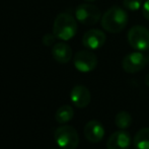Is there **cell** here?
Wrapping results in <instances>:
<instances>
[{"label": "cell", "mask_w": 149, "mask_h": 149, "mask_svg": "<svg viewBox=\"0 0 149 149\" xmlns=\"http://www.w3.org/2000/svg\"><path fill=\"white\" fill-rule=\"evenodd\" d=\"M132 123H133V118L126 111H121L115 117V124L121 130H126L130 128Z\"/></svg>", "instance_id": "obj_15"}, {"label": "cell", "mask_w": 149, "mask_h": 149, "mask_svg": "<svg viewBox=\"0 0 149 149\" xmlns=\"http://www.w3.org/2000/svg\"><path fill=\"white\" fill-rule=\"evenodd\" d=\"M145 84L149 87V73L145 76Z\"/></svg>", "instance_id": "obj_19"}, {"label": "cell", "mask_w": 149, "mask_h": 149, "mask_svg": "<svg viewBox=\"0 0 149 149\" xmlns=\"http://www.w3.org/2000/svg\"><path fill=\"white\" fill-rule=\"evenodd\" d=\"M74 66L79 72L87 73L94 70L97 66V58L95 54L88 50H82L75 54L73 59Z\"/></svg>", "instance_id": "obj_7"}, {"label": "cell", "mask_w": 149, "mask_h": 149, "mask_svg": "<svg viewBox=\"0 0 149 149\" xmlns=\"http://www.w3.org/2000/svg\"><path fill=\"white\" fill-rule=\"evenodd\" d=\"M133 145L135 149H149V128H142L135 134Z\"/></svg>", "instance_id": "obj_13"}, {"label": "cell", "mask_w": 149, "mask_h": 149, "mask_svg": "<svg viewBox=\"0 0 149 149\" xmlns=\"http://www.w3.org/2000/svg\"><path fill=\"white\" fill-rule=\"evenodd\" d=\"M107 40L106 33L97 29H91L84 33L82 44L88 50H97L104 45Z\"/></svg>", "instance_id": "obj_8"}, {"label": "cell", "mask_w": 149, "mask_h": 149, "mask_svg": "<svg viewBox=\"0 0 149 149\" xmlns=\"http://www.w3.org/2000/svg\"><path fill=\"white\" fill-rule=\"evenodd\" d=\"M147 62V56H145L140 51L133 52L124 57L123 61H122V68L124 69L125 72L133 74V73L141 71L146 66Z\"/></svg>", "instance_id": "obj_6"}, {"label": "cell", "mask_w": 149, "mask_h": 149, "mask_svg": "<svg viewBox=\"0 0 149 149\" xmlns=\"http://www.w3.org/2000/svg\"><path fill=\"white\" fill-rule=\"evenodd\" d=\"M83 133H84V137L90 143H98L102 140L106 131L100 122L96 120H91L87 122L86 125L84 126Z\"/></svg>", "instance_id": "obj_11"}, {"label": "cell", "mask_w": 149, "mask_h": 149, "mask_svg": "<svg viewBox=\"0 0 149 149\" xmlns=\"http://www.w3.org/2000/svg\"><path fill=\"white\" fill-rule=\"evenodd\" d=\"M129 45L137 51L149 50V31L142 26H134L128 33Z\"/></svg>", "instance_id": "obj_4"}, {"label": "cell", "mask_w": 149, "mask_h": 149, "mask_svg": "<svg viewBox=\"0 0 149 149\" xmlns=\"http://www.w3.org/2000/svg\"><path fill=\"white\" fill-rule=\"evenodd\" d=\"M123 5L126 9L137 11L142 5V0H123Z\"/></svg>", "instance_id": "obj_16"}, {"label": "cell", "mask_w": 149, "mask_h": 149, "mask_svg": "<svg viewBox=\"0 0 149 149\" xmlns=\"http://www.w3.org/2000/svg\"><path fill=\"white\" fill-rule=\"evenodd\" d=\"M55 40H56V37L54 33H47L43 37V44L45 46H51L55 43Z\"/></svg>", "instance_id": "obj_17"}, {"label": "cell", "mask_w": 149, "mask_h": 149, "mask_svg": "<svg viewBox=\"0 0 149 149\" xmlns=\"http://www.w3.org/2000/svg\"><path fill=\"white\" fill-rule=\"evenodd\" d=\"M85 1H87V2H92V1H95V0H85Z\"/></svg>", "instance_id": "obj_20"}, {"label": "cell", "mask_w": 149, "mask_h": 149, "mask_svg": "<svg viewBox=\"0 0 149 149\" xmlns=\"http://www.w3.org/2000/svg\"><path fill=\"white\" fill-rule=\"evenodd\" d=\"M77 33V22L72 15L60 13L54 20L53 33L61 41H69Z\"/></svg>", "instance_id": "obj_2"}, {"label": "cell", "mask_w": 149, "mask_h": 149, "mask_svg": "<svg viewBox=\"0 0 149 149\" xmlns=\"http://www.w3.org/2000/svg\"><path fill=\"white\" fill-rule=\"evenodd\" d=\"M73 117H74V111H73L72 107L68 106V104L60 107L55 114V120L59 124L68 123L73 119Z\"/></svg>", "instance_id": "obj_14"}, {"label": "cell", "mask_w": 149, "mask_h": 149, "mask_svg": "<svg viewBox=\"0 0 149 149\" xmlns=\"http://www.w3.org/2000/svg\"><path fill=\"white\" fill-rule=\"evenodd\" d=\"M75 16L76 19L84 26H93L97 24L102 17L100 10L97 6L89 3L80 4L75 10Z\"/></svg>", "instance_id": "obj_5"}, {"label": "cell", "mask_w": 149, "mask_h": 149, "mask_svg": "<svg viewBox=\"0 0 149 149\" xmlns=\"http://www.w3.org/2000/svg\"><path fill=\"white\" fill-rule=\"evenodd\" d=\"M52 56L60 64H66L72 58V49L63 42L56 43L52 49Z\"/></svg>", "instance_id": "obj_12"}, {"label": "cell", "mask_w": 149, "mask_h": 149, "mask_svg": "<svg viewBox=\"0 0 149 149\" xmlns=\"http://www.w3.org/2000/svg\"><path fill=\"white\" fill-rule=\"evenodd\" d=\"M70 100L72 104L78 109H84L90 104L91 94L84 85H75L70 92Z\"/></svg>", "instance_id": "obj_10"}, {"label": "cell", "mask_w": 149, "mask_h": 149, "mask_svg": "<svg viewBox=\"0 0 149 149\" xmlns=\"http://www.w3.org/2000/svg\"><path fill=\"white\" fill-rule=\"evenodd\" d=\"M142 14L147 20H149V0H146L142 7Z\"/></svg>", "instance_id": "obj_18"}, {"label": "cell", "mask_w": 149, "mask_h": 149, "mask_svg": "<svg viewBox=\"0 0 149 149\" xmlns=\"http://www.w3.org/2000/svg\"><path fill=\"white\" fill-rule=\"evenodd\" d=\"M128 14L119 6H113L102 16V26L111 33H121L127 26Z\"/></svg>", "instance_id": "obj_1"}, {"label": "cell", "mask_w": 149, "mask_h": 149, "mask_svg": "<svg viewBox=\"0 0 149 149\" xmlns=\"http://www.w3.org/2000/svg\"><path fill=\"white\" fill-rule=\"evenodd\" d=\"M54 139L61 149H76L79 144L77 131L68 125L57 128L54 133Z\"/></svg>", "instance_id": "obj_3"}, {"label": "cell", "mask_w": 149, "mask_h": 149, "mask_svg": "<svg viewBox=\"0 0 149 149\" xmlns=\"http://www.w3.org/2000/svg\"><path fill=\"white\" fill-rule=\"evenodd\" d=\"M132 144V138L126 130L116 131L109 137L107 142L108 149H129Z\"/></svg>", "instance_id": "obj_9"}]
</instances>
